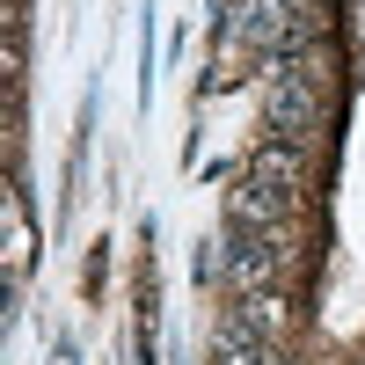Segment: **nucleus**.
Instances as JSON below:
<instances>
[{
    "label": "nucleus",
    "instance_id": "obj_3",
    "mask_svg": "<svg viewBox=\"0 0 365 365\" xmlns=\"http://www.w3.org/2000/svg\"><path fill=\"white\" fill-rule=\"evenodd\" d=\"M292 212H299V190H278V182H249V175H241V190L227 197V227H241V234H285Z\"/></svg>",
    "mask_w": 365,
    "mask_h": 365
},
{
    "label": "nucleus",
    "instance_id": "obj_4",
    "mask_svg": "<svg viewBox=\"0 0 365 365\" xmlns=\"http://www.w3.org/2000/svg\"><path fill=\"white\" fill-rule=\"evenodd\" d=\"M249 182H278V190H299V182H307V146L270 132L256 154H249Z\"/></svg>",
    "mask_w": 365,
    "mask_h": 365
},
{
    "label": "nucleus",
    "instance_id": "obj_2",
    "mask_svg": "<svg viewBox=\"0 0 365 365\" xmlns=\"http://www.w3.org/2000/svg\"><path fill=\"white\" fill-rule=\"evenodd\" d=\"M227 285H234V299H249V292H278V278H285V263H292V227L285 234H241V227H227Z\"/></svg>",
    "mask_w": 365,
    "mask_h": 365
},
{
    "label": "nucleus",
    "instance_id": "obj_1",
    "mask_svg": "<svg viewBox=\"0 0 365 365\" xmlns=\"http://www.w3.org/2000/svg\"><path fill=\"white\" fill-rule=\"evenodd\" d=\"M263 117L278 139H299L307 146L329 117V96H322V66H270L263 73Z\"/></svg>",
    "mask_w": 365,
    "mask_h": 365
}]
</instances>
